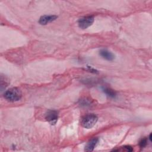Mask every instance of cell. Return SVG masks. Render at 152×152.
<instances>
[{
    "label": "cell",
    "instance_id": "obj_1",
    "mask_svg": "<svg viewBox=\"0 0 152 152\" xmlns=\"http://www.w3.org/2000/svg\"><path fill=\"white\" fill-rule=\"evenodd\" d=\"M4 97L9 102H17L21 99L22 97V93L18 88L13 87L7 90L4 93Z\"/></svg>",
    "mask_w": 152,
    "mask_h": 152
},
{
    "label": "cell",
    "instance_id": "obj_2",
    "mask_svg": "<svg viewBox=\"0 0 152 152\" xmlns=\"http://www.w3.org/2000/svg\"><path fill=\"white\" fill-rule=\"evenodd\" d=\"M98 119L97 116L93 113H89L84 115L81 120V125L85 128H92L97 122Z\"/></svg>",
    "mask_w": 152,
    "mask_h": 152
},
{
    "label": "cell",
    "instance_id": "obj_3",
    "mask_svg": "<svg viewBox=\"0 0 152 152\" xmlns=\"http://www.w3.org/2000/svg\"><path fill=\"white\" fill-rule=\"evenodd\" d=\"M94 22V17L92 15H88L81 18L78 21V26L82 29H86L90 27Z\"/></svg>",
    "mask_w": 152,
    "mask_h": 152
},
{
    "label": "cell",
    "instance_id": "obj_4",
    "mask_svg": "<svg viewBox=\"0 0 152 152\" xmlns=\"http://www.w3.org/2000/svg\"><path fill=\"white\" fill-rule=\"evenodd\" d=\"M45 119L51 125H54L58 121V112L56 110H48L46 113Z\"/></svg>",
    "mask_w": 152,
    "mask_h": 152
},
{
    "label": "cell",
    "instance_id": "obj_5",
    "mask_svg": "<svg viewBox=\"0 0 152 152\" xmlns=\"http://www.w3.org/2000/svg\"><path fill=\"white\" fill-rule=\"evenodd\" d=\"M57 17H58L55 15H45L40 18L39 23L42 25H46L48 23L55 20Z\"/></svg>",
    "mask_w": 152,
    "mask_h": 152
},
{
    "label": "cell",
    "instance_id": "obj_6",
    "mask_svg": "<svg viewBox=\"0 0 152 152\" xmlns=\"http://www.w3.org/2000/svg\"><path fill=\"white\" fill-rule=\"evenodd\" d=\"M100 55L104 59L107 61H113L115 58V55L107 49H102L99 52Z\"/></svg>",
    "mask_w": 152,
    "mask_h": 152
},
{
    "label": "cell",
    "instance_id": "obj_7",
    "mask_svg": "<svg viewBox=\"0 0 152 152\" xmlns=\"http://www.w3.org/2000/svg\"><path fill=\"white\" fill-rule=\"evenodd\" d=\"M99 141V139L97 138H93L90 140L88 143L87 144L85 147V151H92L95 147L96 146L97 142Z\"/></svg>",
    "mask_w": 152,
    "mask_h": 152
},
{
    "label": "cell",
    "instance_id": "obj_8",
    "mask_svg": "<svg viewBox=\"0 0 152 152\" xmlns=\"http://www.w3.org/2000/svg\"><path fill=\"white\" fill-rule=\"evenodd\" d=\"M93 104L91 100L88 98H84L80 100V104L83 107H90Z\"/></svg>",
    "mask_w": 152,
    "mask_h": 152
},
{
    "label": "cell",
    "instance_id": "obj_9",
    "mask_svg": "<svg viewBox=\"0 0 152 152\" xmlns=\"http://www.w3.org/2000/svg\"><path fill=\"white\" fill-rule=\"evenodd\" d=\"M103 91H104L108 96H109L110 97L115 98V97H116V96L115 91L114 90H112L111 88L105 87V88H104L103 89Z\"/></svg>",
    "mask_w": 152,
    "mask_h": 152
},
{
    "label": "cell",
    "instance_id": "obj_10",
    "mask_svg": "<svg viewBox=\"0 0 152 152\" xmlns=\"http://www.w3.org/2000/svg\"><path fill=\"white\" fill-rule=\"evenodd\" d=\"M147 144V138H142L140 142H139V145L140 146L141 148H144L145 147Z\"/></svg>",
    "mask_w": 152,
    "mask_h": 152
},
{
    "label": "cell",
    "instance_id": "obj_11",
    "mask_svg": "<svg viewBox=\"0 0 152 152\" xmlns=\"http://www.w3.org/2000/svg\"><path fill=\"white\" fill-rule=\"evenodd\" d=\"M122 147L124 150H125L126 151H132L133 150V148L129 145H125V146H124Z\"/></svg>",
    "mask_w": 152,
    "mask_h": 152
},
{
    "label": "cell",
    "instance_id": "obj_12",
    "mask_svg": "<svg viewBox=\"0 0 152 152\" xmlns=\"http://www.w3.org/2000/svg\"><path fill=\"white\" fill-rule=\"evenodd\" d=\"M149 140L150 141H151V134H150V136H149Z\"/></svg>",
    "mask_w": 152,
    "mask_h": 152
}]
</instances>
